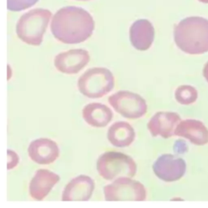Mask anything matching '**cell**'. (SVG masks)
I'll return each mask as SVG.
<instances>
[{
  "mask_svg": "<svg viewBox=\"0 0 208 208\" xmlns=\"http://www.w3.org/2000/svg\"><path fill=\"white\" fill-rule=\"evenodd\" d=\"M94 20L84 8L67 6L53 15L51 32L55 38L65 44H78L86 41L93 34Z\"/></svg>",
  "mask_w": 208,
  "mask_h": 208,
  "instance_id": "1",
  "label": "cell"
},
{
  "mask_svg": "<svg viewBox=\"0 0 208 208\" xmlns=\"http://www.w3.org/2000/svg\"><path fill=\"white\" fill-rule=\"evenodd\" d=\"M174 41L180 51L189 55L208 52V20L200 16L183 19L174 28Z\"/></svg>",
  "mask_w": 208,
  "mask_h": 208,
  "instance_id": "2",
  "label": "cell"
},
{
  "mask_svg": "<svg viewBox=\"0 0 208 208\" xmlns=\"http://www.w3.org/2000/svg\"><path fill=\"white\" fill-rule=\"evenodd\" d=\"M52 13L44 8H34L24 13L16 23V32L20 40L30 46H40Z\"/></svg>",
  "mask_w": 208,
  "mask_h": 208,
  "instance_id": "3",
  "label": "cell"
},
{
  "mask_svg": "<svg viewBox=\"0 0 208 208\" xmlns=\"http://www.w3.org/2000/svg\"><path fill=\"white\" fill-rule=\"evenodd\" d=\"M96 168L99 176L107 180H114L119 177H134L138 170L133 158L117 151L102 154L98 159Z\"/></svg>",
  "mask_w": 208,
  "mask_h": 208,
  "instance_id": "4",
  "label": "cell"
},
{
  "mask_svg": "<svg viewBox=\"0 0 208 208\" xmlns=\"http://www.w3.org/2000/svg\"><path fill=\"white\" fill-rule=\"evenodd\" d=\"M115 86V78L106 68H92L79 77L77 87L84 96L89 99H100L110 93Z\"/></svg>",
  "mask_w": 208,
  "mask_h": 208,
  "instance_id": "5",
  "label": "cell"
},
{
  "mask_svg": "<svg viewBox=\"0 0 208 208\" xmlns=\"http://www.w3.org/2000/svg\"><path fill=\"white\" fill-rule=\"evenodd\" d=\"M104 198L107 202L146 200L147 191L143 184L130 177H119L103 189Z\"/></svg>",
  "mask_w": 208,
  "mask_h": 208,
  "instance_id": "6",
  "label": "cell"
},
{
  "mask_svg": "<svg viewBox=\"0 0 208 208\" xmlns=\"http://www.w3.org/2000/svg\"><path fill=\"white\" fill-rule=\"evenodd\" d=\"M108 102L117 113L126 119H140L147 112L146 101L141 95L130 91H118L110 96Z\"/></svg>",
  "mask_w": 208,
  "mask_h": 208,
  "instance_id": "7",
  "label": "cell"
},
{
  "mask_svg": "<svg viewBox=\"0 0 208 208\" xmlns=\"http://www.w3.org/2000/svg\"><path fill=\"white\" fill-rule=\"evenodd\" d=\"M152 168L160 180L171 183L180 180L185 176L187 165L182 158L172 154H164L157 158Z\"/></svg>",
  "mask_w": 208,
  "mask_h": 208,
  "instance_id": "8",
  "label": "cell"
},
{
  "mask_svg": "<svg viewBox=\"0 0 208 208\" xmlns=\"http://www.w3.org/2000/svg\"><path fill=\"white\" fill-rule=\"evenodd\" d=\"M89 52L83 49H73L61 52L55 57L54 64L59 72L64 74H77L89 63Z\"/></svg>",
  "mask_w": 208,
  "mask_h": 208,
  "instance_id": "9",
  "label": "cell"
},
{
  "mask_svg": "<svg viewBox=\"0 0 208 208\" xmlns=\"http://www.w3.org/2000/svg\"><path fill=\"white\" fill-rule=\"evenodd\" d=\"M180 115L172 111H159L150 118L147 129L152 137H160L164 139L173 137L175 129L180 122Z\"/></svg>",
  "mask_w": 208,
  "mask_h": 208,
  "instance_id": "10",
  "label": "cell"
},
{
  "mask_svg": "<svg viewBox=\"0 0 208 208\" xmlns=\"http://www.w3.org/2000/svg\"><path fill=\"white\" fill-rule=\"evenodd\" d=\"M95 189L94 180L86 175H80L67 184L62 193V201L86 202L91 198Z\"/></svg>",
  "mask_w": 208,
  "mask_h": 208,
  "instance_id": "11",
  "label": "cell"
},
{
  "mask_svg": "<svg viewBox=\"0 0 208 208\" xmlns=\"http://www.w3.org/2000/svg\"><path fill=\"white\" fill-rule=\"evenodd\" d=\"M31 160L41 165H48L59 156V148L55 141L49 138H39L33 141L28 148Z\"/></svg>",
  "mask_w": 208,
  "mask_h": 208,
  "instance_id": "12",
  "label": "cell"
},
{
  "mask_svg": "<svg viewBox=\"0 0 208 208\" xmlns=\"http://www.w3.org/2000/svg\"><path fill=\"white\" fill-rule=\"evenodd\" d=\"M174 135L185 138L194 145L202 146L208 143V129L200 120L187 119L180 120Z\"/></svg>",
  "mask_w": 208,
  "mask_h": 208,
  "instance_id": "13",
  "label": "cell"
},
{
  "mask_svg": "<svg viewBox=\"0 0 208 208\" xmlns=\"http://www.w3.org/2000/svg\"><path fill=\"white\" fill-rule=\"evenodd\" d=\"M59 180L60 176L58 174L44 168L38 169L29 183L28 191L31 198L36 201H43Z\"/></svg>",
  "mask_w": 208,
  "mask_h": 208,
  "instance_id": "14",
  "label": "cell"
},
{
  "mask_svg": "<svg viewBox=\"0 0 208 208\" xmlns=\"http://www.w3.org/2000/svg\"><path fill=\"white\" fill-rule=\"evenodd\" d=\"M132 46L138 51H147L155 39V28L150 21L145 19L136 20L129 29Z\"/></svg>",
  "mask_w": 208,
  "mask_h": 208,
  "instance_id": "15",
  "label": "cell"
},
{
  "mask_svg": "<svg viewBox=\"0 0 208 208\" xmlns=\"http://www.w3.org/2000/svg\"><path fill=\"white\" fill-rule=\"evenodd\" d=\"M107 140L117 148L128 147L134 143L136 133L134 127L125 121H117L112 124L107 130Z\"/></svg>",
  "mask_w": 208,
  "mask_h": 208,
  "instance_id": "16",
  "label": "cell"
},
{
  "mask_svg": "<svg viewBox=\"0 0 208 208\" xmlns=\"http://www.w3.org/2000/svg\"><path fill=\"white\" fill-rule=\"evenodd\" d=\"M82 117L89 126L104 128L111 121L113 112L105 104L91 103L83 108Z\"/></svg>",
  "mask_w": 208,
  "mask_h": 208,
  "instance_id": "17",
  "label": "cell"
},
{
  "mask_svg": "<svg viewBox=\"0 0 208 208\" xmlns=\"http://www.w3.org/2000/svg\"><path fill=\"white\" fill-rule=\"evenodd\" d=\"M198 97V90L192 85H180L175 91V99L181 105H191L197 101Z\"/></svg>",
  "mask_w": 208,
  "mask_h": 208,
  "instance_id": "18",
  "label": "cell"
},
{
  "mask_svg": "<svg viewBox=\"0 0 208 208\" xmlns=\"http://www.w3.org/2000/svg\"><path fill=\"white\" fill-rule=\"evenodd\" d=\"M8 10L11 12H20L31 8L38 0H8Z\"/></svg>",
  "mask_w": 208,
  "mask_h": 208,
  "instance_id": "19",
  "label": "cell"
},
{
  "mask_svg": "<svg viewBox=\"0 0 208 208\" xmlns=\"http://www.w3.org/2000/svg\"><path fill=\"white\" fill-rule=\"evenodd\" d=\"M8 169L10 170L12 168H15L19 162V157L12 150H8Z\"/></svg>",
  "mask_w": 208,
  "mask_h": 208,
  "instance_id": "20",
  "label": "cell"
},
{
  "mask_svg": "<svg viewBox=\"0 0 208 208\" xmlns=\"http://www.w3.org/2000/svg\"><path fill=\"white\" fill-rule=\"evenodd\" d=\"M202 74H203L204 78L206 79V81L208 82V62L204 65V68L202 70Z\"/></svg>",
  "mask_w": 208,
  "mask_h": 208,
  "instance_id": "21",
  "label": "cell"
},
{
  "mask_svg": "<svg viewBox=\"0 0 208 208\" xmlns=\"http://www.w3.org/2000/svg\"><path fill=\"white\" fill-rule=\"evenodd\" d=\"M198 1L202 3H208V0H198Z\"/></svg>",
  "mask_w": 208,
  "mask_h": 208,
  "instance_id": "22",
  "label": "cell"
},
{
  "mask_svg": "<svg viewBox=\"0 0 208 208\" xmlns=\"http://www.w3.org/2000/svg\"><path fill=\"white\" fill-rule=\"evenodd\" d=\"M77 1H90V0H77Z\"/></svg>",
  "mask_w": 208,
  "mask_h": 208,
  "instance_id": "23",
  "label": "cell"
}]
</instances>
